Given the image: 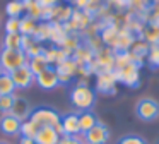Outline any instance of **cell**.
I'll return each mask as SVG.
<instances>
[{"mask_svg":"<svg viewBox=\"0 0 159 144\" xmlns=\"http://www.w3.org/2000/svg\"><path fill=\"white\" fill-rule=\"evenodd\" d=\"M70 103L79 112L91 110L94 106V103H96V93L87 84H77L70 91Z\"/></svg>","mask_w":159,"mask_h":144,"instance_id":"1","label":"cell"},{"mask_svg":"<svg viewBox=\"0 0 159 144\" xmlns=\"http://www.w3.org/2000/svg\"><path fill=\"white\" fill-rule=\"evenodd\" d=\"M28 55L22 50H7V48L0 50V69L7 74L14 72L19 67L28 65Z\"/></svg>","mask_w":159,"mask_h":144,"instance_id":"2","label":"cell"},{"mask_svg":"<svg viewBox=\"0 0 159 144\" xmlns=\"http://www.w3.org/2000/svg\"><path fill=\"white\" fill-rule=\"evenodd\" d=\"M29 118H31L33 122H36L39 127H57V125H60L62 115H60L58 112H55L53 108L39 106V108L33 110Z\"/></svg>","mask_w":159,"mask_h":144,"instance_id":"3","label":"cell"},{"mask_svg":"<svg viewBox=\"0 0 159 144\" xmlns=\"http://www.w3.org/2000/svg\"><path fill=\"white\" fill-rule=\"evenodd\" d=\"M115 75H116V81L121 82L125 86H130V88H135L139 84V64L137 62H130V64L123 65V67L113 69Z\"/></svg>","mask_w":159,"mask_h":144,"instance_id":"4","label":"cell"},{"mask_svg":"<svg viewBox=\"0 0 159 144\" xmlns=\"http://www.w3.org/2000/svg\"><path fill=\"white\" fill-rule=\"evenodd\" d=\"M135 113L144 122H152L159 117V105L151 98H142L139 99L137 106H135Z\"/></svg>","mask_w":159,"mask_h":144,"instance_id":"5","label":"cell"},{"mask_svg":"<svg viewBox=\"0 0 159 144\" xmlns=\"http://www.w3.org/2000/svg\"><path fill=\"white\" fill-rule=\"evenodd\" d=\"M84 144H108L110 141V130L106 125L98 122L91 130H87L86 134H82Z\"/></svg>","mask_w":159,"mask_h":144,"instance_id":"6","label":"cell"},{"mask_svg":"<svg viewBox=\"0 0 159 144\" xmlns=\"http://www.w3.org/2000/svg\"><path fill=\"white\" fill-rule=\"evenodd\" d=\"M34 84H38L39 88L45 89V91H52V89L58 88L60 81H58V74H57L55 67H48L43 72H39L34 77Z\"/></svg>","mask_w":159,"mask_h":144,"instance_id":"7","label":"cell"},{"mask_svg":"<svg viewBox=\"0 0 159 144\" xmlns=\"http://www.w3.org/2000/svg\"><path fill=\"white\" fill-rule=\"evenodd\" d=\"M11 77L16 84V89H28L34 84V74L29 70L28 65L19 67V69H16L14 72H11Z\"/></svg>","mask_w":159,"mask_h":144,"instance_id":"8","label":"cell"},{"mask_svg":"<svg viewBox=\"0 0 159 144\" xmlns=\"http://www.w3.org/2000/svg\"><path fill=\"white\" fill-rule=\"evenodd\" d=\"M77 69H79V64H77L72 57H69L67 60H63L62 64L57 65L55 70H57V74H58L60 84H67V82H70V79L77 74Z\"/></svg>","mask_w":159,"mask_h":144,"instance_id":"9","label":"cell"},{"mask_svg":"<svg viewBox=\"0 0 159 144\" xmlns=\"http://www.w3.org/2000/svg\"><path fill=\"white\" fill-rule=\"evenodd\" d=\"M116 75H115L113 70L110 72H99L98 74V79H96V89L99 93H104V94H108V93H115V86H116Z\"/></svg>","mask_w":159,"mask_h":144,"instance_id":"10","label":"cell"},{"mask_svg":"<svg viewBox=\"0 0 159 144\" xmlns=\"http://www.w3.org/2000/svg\"><path fill=\"white\" fill-rule=\"evenodd\" d=\"M21 120H17L16 117H12L11 113L0 117V132L4 136H19L21 132Z\"/></svg>","mask_w":159,"mask_h":144,"instance_id":"11","label":"cell"},{"mask_svg":"<svg viewBox=\"0 0 159 144\" xmlns=\"http://www.w3.org/2000/svg\"><path fill=\"white\" fill-rule=\"evenodd\" d=\"M62 132L65 136H79L80 127H79V113H65L60 118Z\"/></svg>","mask_w":159,"mask_h":144,"instance_id":"12","label":"cell"},{"mask_svg":"<svg viewBox=\"0 0 159 144\" xmlns=\"http://www.w3.org/2000/svg\"><path fill=\"white\" fill-rule=\"evenodd\" d=\"M31 112H33V108L29 106L28 99L21 98V96H16L14 105H12V110H11V115L16 117L17 120H21V122H24V120H28L31 117Z\"/></svg>","mask_w":159,"mask_h":144,"instance_id":"13","label":"cell"},{"mask_svg":"<svg viewBox=\"0 0 159 144\" xmlns=\"http://www.w3.org/2000/svg\"><path fill=\"white\" fill-rule=\"evenodd\" d=\"M60 137L62 136L55 130V127H41L34 137V142L36 144H58Z\"/></svg>","mask_w":159,"mask_h":144,"instance_id":"14","label":"cell"},{"mask_svg":"<svg viewBox=\"0 0 159 144\" xmlns=\"http://www.w3.org/2000/svg\"><path fill=\"white\" fill-rule=\"evenodd\" d=\"M98 123V117L94 115L91 110L79 113V127H80V134H86L87 130H91L94 125Z\"/></svg>","mask_w":159,"mask_h":144,"instance_id":"15","label":"cell"},{"mask_svg":"<svg viewBox=\"0 0 159 144\" xmlns=\"http://www.w3.org/2000/svg\"><path fill=\"white\" fill-rule=\"evenodd\" d=\"M128 51H130L132 58L139 64V62H140L142 58L149 53V45H147V41H145V40H137V41L132 43V46H130V50H128Z\"/></svg>","mask_w":159,"mask_h":144,"instance_id":"16","label":"cell"},{"mask_svg":"<svg viewBox=\"0 0 159 144\" xmlns=\"http://www.w3.org/2000/svg\"><path fill=\"white\" fill-rule=\"evenodd\" d=\"M118 36H120V29H118V26H115V24L106 26V27L103 29V33H101L103 43H106L108 46H113V48H116Z\"/></svg>","mask_w":159,"mask_h":144,"instance_id":"17","label":"cell"},{"mask_svg":"<svg viewBox=\"0 0 159 144\" xmlns=\"http://www.w3.org/2000/svg\"><path fill=\"white\" fill-rule=\"evenodd\" d=\"M38 22L39 21H34L33 17H29L24 14V16L21 17V22H19V34H21V36H33L36 27H38Z\"/></svg>","mask_w":159,"mask_h":144,"instance_id":"18","label":"cell"},{"mask_svg":"<svg viewBox=\"0 0 159 144\" xmlns=\"http://www.w3.org/2000/svg\"><path fill=\"white\" fill-rule=\"evenodd\" d=\"M28 67H29V70L34 74V77L39 74V72H43L45 69H48L50 65H48V62H46V58H45V55H36V57H31L28 60Z\"/></svg>","mask_w":159,"mask_h":144,"instance_id":"19","label":"cell"},{"mask_svg":"<svg viewBox=\"0 0 159 144\" xmlns=\"http://www.w3.org/2000/svg\"><path fill=\"white\" fill-rule=\"evenodd\" d=\"M9 94H16V84L12 81L11 74L4 72L0 75V96H9Z\"/></svg>","mask_w":159,"mask_h":144,"instance_id":"20","label":"cell"},{"mask_svg":"<svg viewBox=\"0 0 159 144\" xmlns=\"http://www.w3.org/2000/svg\"><path fill=\"white\" fill-rule=\"evenodd\" d=\"M39 129L41 127L38 125L36 122H33L31 118L24 120V122L21 123V132H19V136L21 137H29V139H34L36 134L39 132Z\"/></svg>","mask_w":159,"mask_h":144,"instance_id":"21","label":"cell"},{"mask_svg":"<svg viewBox=\"0 0 159 144\" xmlns=\"http://www.w3.org/2000/svg\"><path fill=\"white\" fill-rule=\"evenodd\" d=\"M5 12H7L9 17H17V19H21L26 10H24V5H22L21 0H11L5 5Z\"/></svg>","mask_w":159,"mask_h":144,"instance_id":"22","label":"cell"},{"mask_svg":"<svg viewBox=\"0 0 159 144\" xmlns=\"http://www.w3.org/2000/svg\"><path fill=\"white\" fill-rule=\"evenodd\" d=\"M4 48L7 50H22V36L21 34H5Z\"/></svg>","mask_w":159,"mask_h":144,"instance_id":"23","label":"cell"},{"mask_svg":"<svg viewBox=\"0 0 159 144\" xmlns=\"http://www.w3.org/2000/svg\"><path fill=\"white\" fill-rule=\"evenodd\" d=\"M26 16L33 17L34 21H41V14H43V7L38 3V0H31L28 5L24 7Z\"/></svg>","mask_w":159,"mask_h":144,"instance_id":"24","label":"cell"},{"mask_svg":"<svg viewBox=\"0 0 159 144\" xmlns=\"http://www.w3.org/2000/svg\"><path fill=\"white\" fill-rule=\"evenodd\" d=\"M16 94H9V96H0V113L5 115V113H11L12 105H14Z\"/></svg>","mask_w":159,"mask_h":144,"instance_id":"25","label":"cell"},{"mask_svg":"<svg viewBox=\"0 0 159 144\" xmlns=\"http://www.w3.org/2000/svg\"><path fill=\"white\" fill-rule=\"evenodd\" d=\"M19 22H21V19H17V17H9L7 21H5V34H17L19 33Z\"/></svg>","mask_w":159,"mask_h":144,"instance_id":"26","label":"cell"},{"mask_svg":"<svg viewBox=\"0 0 159 144\" xmlns=\"http://www.w3.org/2000/svg\"><path fill=\"white\" fill-rule=\"evenodd\" d=\"M145 41H151V43L154 45H159V29L157 27H149L147 31H145Z\"/></svg>","mask_w":159,"mask_h":144,"instance_id":"27","label":"cell"},{"mask_svg":"<svg viewBox=\"0 0 159 144\" xmlns=\"http://www.w3.org/2000/svg\"><path fill=\"white\" fill-rule=\"evenodd\" d=\"M116 144H147V142L139 136H123Z\"/></svg>","mask_w":159,"mask_h":144,"instance_id":"28","label":"cell"},{"mask_svg":"<svg viewBox=\"0 0 159 144\" xmlns=\"http://www.w3.org/2000/svg\"><path fill=\"white\" fill-rule=\"evenodd\" d=\"M147 58L152 65L157 67L159 65V45H154L152 48H149V53H147Z\"/></svg>","mask_w":159,"mask_h":144,"instance_id":"29","label":"cell"},{"mask_svg":"<svg viewBox=\"0 0 159 144\" xmlns=\"http://www.w3.org/2000/svg\"><path fill=\"white\" fill-rule=\"evenodd\" d=\"M58 2L60 0H38V3L41 7H55V5H58Z\"/></svg>","mask_w":159,"mask_h":144,"instance_id":"30","label":"cell"},{"mask_svg":"<svg viewBox=\"0 0 159 144\" xmlns=\"http://www.w3.org/2000/svg\"><path fill=\"white\" fill-rule=\"evenodd\" d=\"M19 144H36L34 139H29V137H21L19 136Z\"/></svg>","mask_w":159,"mask_h":144,"instance_id":"31","label":"cell"},{"mask_svg":"<svg viewBox=\"0 0 159 144\" xmlns=\"http://www.w3.org/2000/svg\"><path fill=\"white\" fill-rule=\"evenodd\" d=\"M113 3H116L118 7H125L127 3H130V0H111Z\"/></svg>","mask_w":159,"mask_h":144,"instance_id":"32","label":"cell"},{"mask_svg":"<svg viewBox=\"0 0 159 144\" xmlns=\"http://www.w3.org/2000/svg\"><path fill=\"white\" fill-rule=\"evenodd\" d=\"M0 144H12V142H9V141H0Z\"/></svg>","mask_w":159,"mask_h":144,"instance_id":"33","label":"cell"},{"mask_svg":"<svg viewBox=\"0 0 159 144\" xmlns=\"http://www.w3.org/2000/svg\"><path fill=\"white\" fill-rule=\"evenodd\" d=\"M2 74H4V70H2V69H0V75H2Z\"/></svg>","mask_w":159,"mask_h":144,"instance_id":"34","label":"cell"}]
</instances>
